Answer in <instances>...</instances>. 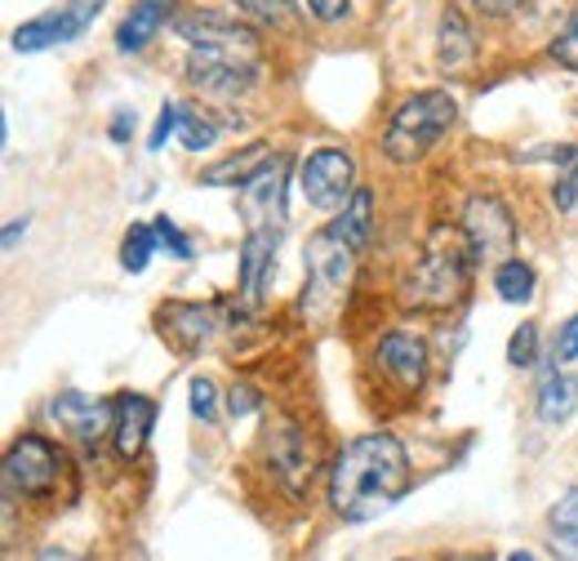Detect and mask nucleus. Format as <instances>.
<instances>
[{"mask_svg":"<svg viewBox=\"0 0 578 561\" xmlns=\"http://www.w3.org/2000/svg\"><path fill=\"white\" fill-rule=\"evenodd\" d=\"M410 490V455L392 432H365L334 459L330 503L343 521H370Z\"/></svg>","mask_w":578,"mask_h":561,"instance_id":"f257e3e1","label":"nucleus"},{"mask_svg":"<svg viewBox=\"0 0 578 561\" xmlns=\"http://www.w3.org/2000/svg\"><path fill=\"white\" fill-rule=\"evenodd\" d=\"M467 286H472V249H467V236L463 227H432L419 263L410 267L405 286H401V304L410 313H450L467 299Z\"/></svg>","mask_w":578,"mask_h":561,"instance_id":"f03ea898","label":"nucleus"},{"mask_svg":"<svg viewBox=\"0 0 578 561\" xmlns=\"http://www.w3.org/2000/svg\"><path fill=\"white\" fill-rule=\"evenodd\" d=\"M454 116H458L454 94H445V90H419V94H410V99L392 112V121H388L383 156H388L392 165H414V161H423V156L450 134Z\"/></svg>","mask_w":578,"mask_h":561,"instance_id":"7ed1b4c3","label":"nucleus"},{"mask_svg":"<svg viewBox=\"0 0 578 561\" xmlns=\"http://www.w3.org/2000/svg\"><path fill=\"white\" fill-rule=\"evenodd\" d=\"M357 254L343 236H334L330 227H321L312 241H308V254H303V267H308V286H303V317L308 322H330L339 308H343V295L352 286V267H357Z\"/></svg>","mask_w":578,"mask_h":561,"instance_id":"20e7f679","label":"nucleus"},{"mask_svg":"<svg viewBox=\"0 0 578 561\" xmlns=\"http://www.w3.org/2000/svg\"><path fill=\"white\" fill-rule=\"evenodd\" d=\"M63 468H68L63 450H59L50 437L28 432V437H19V441L10 446V455H6V486L23 490L28 499H54Z\"/></svg>","mask_w":578,"mask_h":561,"instance_id":"39448f33","label":"nucleus"},{"mask_svg":"<svg viewBox=\"0 0 578 561\" xmlns=\"http://www.w3.org/2000/svg\"><path fill=\"white\" fill-rule=\"evenodd\" d=\"M285 183H289V156H267L236 192L245 232H276L285 223Z\"/></svg>","mask_w":578,"mask_h":561,"instance_id":"423d86ee","label":"nucleus"},{"mask_svg":"<svg viewBox=\"0 0 578 561\" xmlns=\"http://www.w3.org/2000/svg\"><path fill=\"white\" fill-rule=\"evenodd\" d=\"M463 236L476 263H503L516 249V218L498 196H472L463 205Z\"/></svg>","mask_w":578,"mask_h":561,"instance_id":"0eeeda50","label":"nucleus"},{"mask_svg":"<svg viewBox=\"0 0 578 561\" xmlns=\"http://www.w3.org/2000/svg\"><path fill=\"white\" fill-rule=\"evenodd\" d=\"M99 14H103V0H68V6H59V10L32 19V23H23V28L14 32V50H19V54H41V50H50V45H68V41H76Z\"/></svg>","mask_w":578,"mask_h":561,"instance_id":"6e6552de","label":"nucleus"},{"mask_svg":"<svg viewBox=\"0 0 578 561\" xmlns=\"http://www.w3.org/2000/svg\"><path fill=\"white\" fill-rule=\"evenodd\" d=\"M187 81L209 94V99H236L258 81V63L249 54H227V50H192L187 59Z\"/></svg>","mask_w":578,"mask_h":561,"instance_id":"1a4fd4ad","label":"nucleus"},{"mask_svg":"<svg viewBox=\"0 0 578 561\" xmlns=\"http://www.w3.org/2000/svg\"><path fill=\"white\" fill-rule=\"evenodd\" d=\"M303 196L317 205V210H339L343 201H352L357 192V165L343 147H317L308 161H303V178H299Z\"/></svg>","mask_w":578,"mask_h":561,"instance_id":"9d476101","label":"nucleus"},{"mask_svg":"<svg viewBox=\"0 0 578 561\" xmlns=\"http://www.w3.org/2000/svg\"><path fill=\"white\" fill-rule=\"evenodd\" d=\"M169 28H174V37L187 41L192 50H227V54H249V59L258 54L254 28L231 23V19H223V14H209V10H183V14L169 19Z\"/></svg>","mask_w":578,"mask_h":561,"instance_id":"9b49d317","label":"nucleus"},{"mask_svg":"<svg viewBox=\"0 0 578 561\" xmlns=\"http://www.w3.org/2000/svg\"><path fill=\"white\" fill-rule=\"evenodd\" d=\"M50 419L63 432H72L81 446H99L116 428V406L99 401V397H85V392H63V397L50 401Z\"/></svg>","mask_w":578,"mask_h":561,"instance_id":"f8f14e48","label":"nucleus"},{"mask_svg":"<svg viewBox=\"0 0 578 561\" xmlns=\"http://www.w3.org/2000/svg\"><path fill=\"white\" fill-rule=\"evenodd\" d=\"M379 370L405 388V392H419L427 384V344L405 335V330H392L379 339Z\"/></svg>","mask_w":578,"mask_h":561,"instance_id":"ddd939ff","label":"nucleus"},{"mask_svg":"<svg viewBox=\"0 0 578 561\" xmlns=\"http://www.w3.org/2000/svg\"><path fill=\"white\" fill-rule=\"evenodd\" d=\"M156 322H161V339L174 348V353H196L200 344H209V335H214V308H200V304H165L161 313H156Z\"/></svg>","mask_w":578,"mask_h":561,"instance_id":"4468645a","label":"nucleus"},{"mask_svg":"<svg viewBox=\"0 0 578 561\" xmlns=\"http://www.w3.org/2000/svg\"><path fill=\"white\" fill-rule=\"evenodd\" d=\"M271 272H276V232H245V245H240V299L245 304H262Z\"/></svg>","mask_w":578,"mask_h":561,"instance_id":"2eb2a0df","label":"nucleus"},{"mask_svg":"<svg viewBox=\"0 0 578 561\" xmlns=\"http://www.w3.org/2000/svg\"><path fill=\"white\" fill-rule=\"evenodd\" d=\"M152 424H156V401L143 397V392H125V397L116 401V428H112L116 455H121V459H138L143 446H147Z\"/></svg>","mask_w":578,"mask_h":561,"instance_id":"dca6fc26","label":"nucleus"},{"mask_svg":"<svg viewBox=\"0 0 578 561\" xmlns=\"http://www.w3.org/2000/svg\"><path fill=\"white\" fill-rule=\"evenodd\" d=\"M476 63V37L463 19V10H445L436 28V68L445 76H463Z\"/></svg>","mask_w":578,"mask_h":561,"instance_id":"f3484780","label":"nucleus"},{"mask_svg":"<svg viewBox=\"0 0 578 561\" xmlns=\"http://www.w3.org/2000/svg\"><path fill=\"white\" fill-rule=\"evenodd\" d=\"M169 19H174V0H138V6L125 14L121 32H116V50H121V54L147 50Z\"/></svg>","mask_w":578,"mask_h":561,"instance_id":"a211bd4d","label":"nucleus"},{"mask_svg":"<svg viewBox=\"0 0 578 561\" xmlns=\"http://www.w3.org/2000/svg\"><path fill=\"white\" fill-rule=\"evenodd\" d=\"M326 227H330L334 236H343L352 249H365L370 236H374V192H370V187H357L352 201L339 210V218H330Z\"/></svg>","mask_w":578,"mask_h":561,"instance_id":"6ab92c4d","label":"nucleus"},{"mask_svg":"<svg viewBox=\"0 0 578 561\" xmlns=\"http://www.w3.org/2000/svg\"><path fill=\"white\" fill-rule=\"evenodd\" d=\"M534 410H538L543 424H565V419L578 410V379L547 370L543 384H538V401H534Z\"/></svg>","mask_w":578,"mask_h":561,"instance_id":"aec40b11","label":"nucleus"},{"mask_svg":"<svg viewBox=\"0 0 578 561\" xmlns=\"http://www.w3.org/2000/svg\"><path fill=\"white\" fill-rule=\"evenodd\" d=\"M271 463L280 468V472H289L295 477V486L303 481V477H312V455H308V441H303V432L295 428V424H280L276 432H271Z\"/></svg>","mask_w":578,"mask_h":561,"instance_id":"412c9836","label":"nucleus"},{"mask_svg":"<svg viewBox=\"0 0 578 561\" xmlns=\"http://www.w3.org/2000/svg\"><path fill=\"white\" fill-rule=\"evenodd\" d=\"M494 290L503 304H529L534 299V267L520 258H503L494 267Z\"/></svg>","mask_w":578,"mask_h":561,"instance_id":"4be33fe9","label":"nucleus"},{"mask_svg":"<svg viewBox=\"0 0 578 561\" xmlns=\"http://www.w3.org/2000/svg\"><path fill=\"white\" fill-rule=\"evenodd\" d=\"M262 161H267V147H262V143H254V147H245L240 156H227V161L209 165V170L200 174V183H209V187H223V183H245V178H249Z\"/></svg>","mask_w":578,"mask_h":561,"instance_id":"5701e85b","label":"nucleus"},{"mask_svg":"<svg viewBox=\"0 0 578 561\" xmlns=\"http://www.w3.org/2000/svg\"><path fill=\"white\" fill-rule=\"evenodd\" d=\"M156 227H143V223H134L130 232H125V241H121V267L125 272H143L147 263H152V254H156Z\"/></svg>","mask_w":578,"mask_h":561,"instance_id":"b1692460","label":"nucleus"},{"mask_svg":"<svg viewBox=\"0 0 578 561\" xmlns=\"http://www.w3.org/2000/svg\"><path fill=\"white\" fill-rule=\"evenodd\" d=\"M178 139H183L187 152H205V147L218 143V121L205 116V112H183V121H178Z\"/></svg>","mask_w":578,"mask_h":561,"instance_id":"393cba45","label":"nucleus"},{"mask_svg":"<svg viewBox=\"0 0 578 561\" xmlns=\"http://www.w3.org/2000/svg\"><path fill=\"white\" fill-rule=\"evenodd\" d=\"M507 361H512L516 370L538 366V326H534V322H520V326L512 330V339H507Z\"/></svg>","mask_w":578,"mask_h":561,"instance_id":"a878e982","label":"nucleus"},{"mask_svg":"<svg viewBox=\"0 0 578 561\" xmlns=\"http://www.w3.org/2000/svg\"><path fill=\"white\" fill-rule=\"evenodd\" d=\"M236 6L267 28H289V19H295V0H236Z\"/></svg>","mask_w":578,"mask_h":561,"instance_id":"bb28decb","label":"nucleus"},{"mask_svg":"<svg viewBox=\"0 0 578 561\" xmlns=\"http://www.w3.org/2000/svg\"><path fill=\"white\" fill-rule=\"evenodd\" d=\"M551 59H556L565 72H574V76H578V10L565 19L560 37L551 41Z\"/></svg>","mask_w":578,"mask_h":561,"instance_id":"cd10ccee","label":"nucleus"},{"mask_svg":"<svg viewBox=\"0 0 578 561\" xmlns=\"http://www.w3.org/2000/svg\"><path fill=\"white\" fill-rule=\"evenodd\" d=\"M551 530H556V534H578V486H569V490L551 503Z\"/></svg>","mask_w":578,"mask_h":561,"instance_id":"c85d7f7f","label":"nucleus"},{"mask_svg":"<svg viewBox=\"0 0 578 561\" xmlns=\"http://www.w3.org/2000/svg\"><path fill=\"white\" fill-rule=\"evenodd\" d=\"M187 392H192V415H196L200 424H214V419H218V392H214V384L196 375Z\"/></svg>","mask_w":578,"mask_h":561,"instance_id":"c756f323","label":"nucleus"},{"mask_svg":"<svg viewBox=\"0 0 578 561\" xmlns=\"http://www.w3.org/2000/svg\"><path fill=\"white\" fill-rule=\"evenodd\" d=\"M152 227H156V241H161V245H165L174 258H192V241H187V236L174 227V218H165V214H161Z\"/></svg>","mask_w":578,"mask_h":561,"instance_id":"7c9ffc66","label":"nucleus"},{"mask_svg":"<svg viewBox=\"0 0 578 561\" xmlns=\"http://www.w3.org/2000/svg\"><path fill=\"white\" fill-rule=\"evenodd\" d=\"M303 10L317 19V23H343L352 0H303Z\"/></svg>","mask_w":578,"mask_h":561,"instance_id":"2f4dec72","label":"nucleus"},{"mask_svg":"<svg viewBox=\"0 0 578 561\" xmlns=\"http://www.w3.org/2000/svg\"><path fill=\"white\" fill-rule=\"evenodd\" d=\"M178 121H183V108L165 103V108H161V116H156V125H152V139H147V147H152V152H156V147H165V139L178 130Z\"/></svg>","mask_w":578,"mask_h":561,"instance_id":"473e14b6","label":"nucleus"},{"mask_svg":"<svg viewBox=\"0 0 578 561\" xmlns=\"http://www.w3.org/2000/svg\"><path fill=\"white\" fill-rule=\"evenodd\" d=\"M574 357H578V313L556 335V361H574Z\"/></svg>","mask_w":578,"mask_h":561,"instance_id":"72a5a7b5","label":"nucleus"},{"mask_svg":"<svg viewBox=\"0 0 578 561\" xmlns=\"http://www.w3.org/2000/svg\"><path fill=\"white\" fill-rule=\"evenodd\" d=\"M227 410H231L236 419L254 415V410H258V392H254V388H231V392H227Z\"/></svg>","mask_w":578,"mask_h":561,"instance_id":"f704fd0d","label":"nucleus"},{"mask_svg":"<svg viewBox=\"0 0 578 561\" xmlns=\"http://www.w3.org/2000/svg\"><path fill=\"white\" fill-rule=\"evenodd\" d=\"M529 161H556L560 170H578V143H565V147H556V152H534Z\"/></svg>","mask_w":578,"mask_h":561,"instance_id":"c9c22d12","label":"nucleus"},{"mask_svg":"<svg viewBox=\"0 0 578 561\" xmlns=\"http://www.w3.org/2000/svg\"><path fill=\"white\" fill-rule=\"evenodd\" d=\"M551 552H556V561H578V534H556L551 530Z\"/></svg>","mask_w":578,"mask_h":561,"instance_id":"e433bc0d","label":"nucleus"},{"mask_svg":"<svg viewBox=\"0 0 578 561\" xmlns=\"http://www.w3.org/2000/svg\"><path fill=\"white\" fill-rule=\"evenodd\" d=\"M472 6L481 10V14H489V19H503V14H512L520 0H472Z\"/></svg>","mask_w":578,"mask_h":561,"instance_id":"4c0bfd02","label":"nucleus"},{"mask_svg":"<svg viewBox=\"0 0 578 561\" xmlns=\"http://www.w3.org/2000/svg\"><path fill=\"white\" fill-rule=\"evenodd\" d=\"M134 134V112H116L112 116V143H130Z\"/></svg>","mask_w":578,"mask_h":561,"instance_id":"58836bf2","label":"nucleus"},{"mask_svg":"<svg viewBox=\"0 0 578 561\" xmlns=\"http://www.w3.org/2000/svg\"><path fill=\"white\" fill-rule=\"evenodd\" d=\"M574 183H578L574 170H565L560 183H556V205H560V210H574Z\"/></svg>","mask_w":578,"mask_h":561,"instance_id":"ea45409f","label":"nucleus"},{"mask_svg":"<svg viewBox=\"0 0 578 561\" xmlns=\"http://www.w3.org/2000/svg\"><path fill=\"white\" fill-rule=\"evenodd\" d=\"M23 232H28V218H14V223L6 227V249H14V245L23 241Z\"/></svg>","mask_w":578,"mask_h":561,"instance_id":"a19ab883","label":"nucleus"},{"mask_svg":"<svg viewBox=\"0 0 578 561\" xmlns=\"http://www.w3.org/2000/svg\"><path fill=\"white\" fill-rule=\"evenodd\" d=\"M37 561H81V557H76V552H68V548H45Z\"/></svg>","mask_w":578,"mask_h":561,"instance_id":"79ce46f5","label":"nucleus"},{"mask_svg":"<svg viewBox=\"0 0 578 561\" xmlns=\"http://www.w3.org/2000/svg\"><path fill=\"white\" fill-rule=\"evenodd\" d=\"M507 561H534V557H529V552H512Z\"/></svg>","mask_w":578,"mask_h":561,"instance_id":"37998d69","label":"nucleus"},{"mask_svg":"<svg viewBox=\"0 0 578 561\" xmlns=\"http://www.w3.org/2000/svg\"><path fill=\"white\" fill-rule=\"evenodd\" d=\"M454 561H481V557H454Z\"/></svg>","mask_w":578,"mask_h":561,"instance_id":"c03bdc74","label":"nucleus"},{"mask_svg":"<svg viewBox=\"0 0 578 561\" xmlns=\"http://www.w3.org/2000/svg\"><path fill=\"white\" fill-rule=\"evenodd\" d=\"M405 561H410V557H405Z\"/></svg>","mask_w":578,"mask_h":561,"instance_id":"a18cd8bd","label":"nucleus"}]
</instances>
